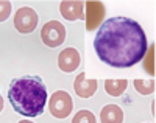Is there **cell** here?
Masks as SVG:
<instances>
[{
  "label": "cell",
  "instance_id": "6da1fadb",
  "mask_svg": "<svg viewBox=\"0 0 156 123\" xmlns=\"http://www.w3.org/2000/svg\"><path fill=\"white\" fill-rule=\"evenodd\" d=\"M94 48L101 62L128 69L142 61L147 51V36L142 26L123 16L105 20L94 37Z\"/></svg>",
  "mask_w": 156,
  "mask_h": 123
},
{
  "label": "cell",
  "instance_id": "7a4b0ae2",
  "mask_svg": "<svg viewBox=\"0 0 156 123\" xmlns=\"http://www.w3.org/2000/svg\"><path fill=\"white\" fill-rule=\"evenodd\" d=\"M8 100L14 111L23 117H37L44 112L47 101V87L41 76L23 75L9 83Z\"/></svg>",
  "mask_w": 156,
  "mask_h": 123
},
{
  "label": "cell",
  "instance_id": "3957f363",
  "mask_svg": "<svg viewBox=\"0 0 156 123\" xmlns=\"http://www.w3.org/2000/svg\"><path fill=\"white\" fill-rule=\"evenodd\" d=\"M41 37H42V42L47 47H50V48L59 47L66 40V28H64V25L61 22L50 20L42 26Z\"/></svg>",
  "mask_w": 156,
  "mask_h": 123
},
{
  "label": "cell",
  "instance_id": "277c9868",
  "mask_svg": "<svg viewBox=\"0 0 156 123\" xmlns=\"http://www.w3.org/2000/svg\"><path fill=\"white\" fill-rule=\"evenodd\" d=\"M73 107V101L72 97L64 92V90H56L48 100V109L53 117L56 118H66Z\"/></svg>",
  "mask_w": 156,
  "mask_h": 123
},
{
  "label": "cell",
  "instance_id": "5b68a950",
  "mask_svg": "<svg viewBox=\"0 0 156 123\" xmlns=\"http://www.w3.org/2000/svg\"><path fill=\"white\" fill-rule=\"evenodd\" d=\"M14 26L19 33H31L37 26V14L33 8L23 6L16 11L14 16Z\"/></svg>",
  "mask_w": 156,
  "mask_h": 123
},
{
  "label": "cell",
  "instance_id": "8992f818",
  "mask_svg": "<svg viewBox=\"0 0 156 123\" xmlns=\"http://www.w3.org/2000/svg\"><path fill=\"white\" fill-rule=\"evenodd\" d=\"M81 64V58H80V53H78L76 48L69 47L66 50H62L58 56V65L62 72L70 73L73 70L78 69V65Z\"/></svg>",
  "mask_w": 156,
  "mask_h": 123
},
{
  "label": "cell",
  "instance_id": "52a82bcc",
  "mask_svg": "<svg viewBox=\"0 0 156 123\" xmlns=\"http://www.w3.org/2000/svg\"><path fill=\"white\" fill-rule=\"evenodd\" d=\"M97 86H98L97 79H87L84 72H81L75 78V83H73V89H75L76 95L81 98H90L95 93Z\"/></svg>",
  "mask_w": 156,
  "mask_h": 123
},
{
  "label": "cell",
  "instance_id": "ba28073f",
  "mask_svg": "<svg viewBox=\"0 0 156 123\" xmlns=\"http://www.w3.org/2000/svg\"><path fill=\"white\" fill-rule=\"evenodd\" d=\"M84 3L80 0H66V2L59 3V11L64 19L67 20H76V19H84L83 12Z\"/></svg>",
  "mask_w": 156,
  "mask_h": 123
},
{
  "label": "cell",
  "instance_id": "9c48e42d",
  "mask_svg": "<svg viewBox=\"0 0 156 123\" xmlns=\"http://www.w3.org/2000/svg\"><path fill=\"white\" fill-rule=\"evenodd\" d=\"M100 120L103 123H122L123 121V112L119 106L115 104H108L101 109Z\"/></svg>",
  "mask_w": 156,
  "mask_h": 123
},
{
  "label": "cell",
  "instance_id": "30bf717a",
  "mask_svg": "<svg viewBox=\"0 0 156 123\" xmlns=\"http://www.w3.org/2000/svg\"><path fill=\"white\" fill-rule=\"evenodd\" d=\"M128 87V81L126 79H106L105 81V90L112 95V97H119L125 92Z\"/></svg>",
  "mask_w": 156,
  "mask_h": 123
},
{
  "label": "cell",
  "instance_id": "8fae6325",
  "mask_svg": "<svg viewBox=\"0 0 156 123\" xmlns=\"http://www.w3.org/2000/svg\"><path fill=\"white\" fill-rule=\"evenodd\" d=\"M134 87L139 93L148 95L154 92V79H134Z\"/></svg>",
  "mask_w": 156,
  "mask_h": 123
},
{
  "label": "cell",
  "instance_id": "7c38bea8",
  "mask_svg": "<svg viewBox=\"0 0 156 123\" xmlns=\"http://www.w3.org/2000/svg\"><path fill=\"white\" fill-rule=\"evenodd\" d=\"M73 123H95V117L92 112H89V111H80L73 118H72Z\"/></svg>",
  "mask_w": 156,
  "mask_h": 123
}]
</instances>
